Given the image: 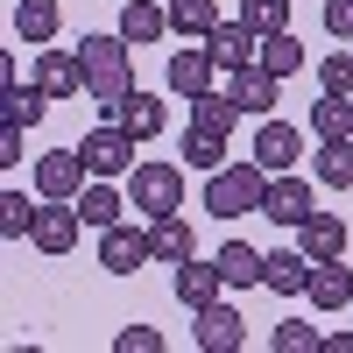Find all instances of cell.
<instances>
[{
  "instance_id": "6da1fadb",
  "label": "cell",
  "mask_w": 353,
  "mask_h": 353,
  "mask_svg": "<svg viewBox=\"0 0 353 353\" xmlns=\"http://www.w3.org/2000/svg\"><path fill=\"white\" fill-rule=\"evenodd\" d=\"M78 64H85V99L113 106V99L134 92V57H128V36H121V28H113V36H85V43H78Z\"/></svg>"
},
{
  "instance_id": "7a4b0ae2",
  "label": "cell",
  "mask_w": 353,
  "mask_h": 353,
  "mask_svg": "<svg viewBox=\"0 0 353 353\" xmlns=\"http://www.w3.org/2000/svg\"><path fill=\"white\" fill-rule=\"evenodd\" d=\"M261 198H269V170H261V163H226V170L205 176V212H212V219L261 212Z\"/></svg>"
},
{
  "instance_id": "3957f363",
  "label": "cell",
  "mask_w": 353,
  "mask_h": 353,
  "mask_svg": "<svg viewBox=\"0 0 353 353\" xmlns=\"http://www.w3.org/2000/svg\"><path fill=\"white\" fill-rule=\"evenodd\" d=\"M121 184H128V205H134L141 219L184 212V170H176V163H134Z\"/></svg>"
},
{
  "instance_id": "277c9868",
  "label": "cell",
  "mask_w": 353,
  "mask_h": 353,
  "mask_svg": "<svg viewBox=\"0 0 353 353\" xmlns=\"http://www.w3.org/2000/svg\"><path fill=\"white\" fill-rule=\"evenodd\" d=\"M78 156H85L92 176H128V170L141 163V134H128L121 121H106V128H92V134L78 141Z\"/></svg>"
},
{
  "instance_id": "5b68a950",
  "label": "cell",
  "mask_w": 353,
  "mask_h": 353,
  "mask_svg": "<svg viewBox=\"0 0 353 353\" xmlns=\"http://www.w3.org/2000/svg\"><path fill=\"white\" fill-rule=\"evenodd\" d=\"M85 184H92V170H85L78 149H50V156H36V198H71V205H78Z\"/></svg>"
},
{
  "instance_id": "8992f818",
  "label": "cell",
  "mask_w": 353,
  "mask_h": 353,
  "mask_svg": "<svg viewBox=\"0 0 353 353\" xmlns=\"http://www.w3.org/2000/svg\"><path fill=\"white\" fill-rule=\"evenodd\" d=\"M198 325H191V339H198V353H241L248 346V318L233 311V304H205V311H191Z\"/></svg>"
},
{
  "instance_id": "52a82bcc",
  "label": "cell",
  "mask_w": 353,
  "mask_h": 353,
  "mask_svg": "<svg viewBox=\"0 0 353 353\" xmlns=\"http://www.w3.org/2000/svg\"><path fill=\"white\" fill-rule=\"evenodd\" d=\"M141 261H149V219H141V226L121 219V226L99 233V269H106V276H134Z\"/></svg>"
},
{
  "instance_id": "ba28073f",
  "label": "cell",
  "mask_w": 353,
  "mask_h": 353,
  "mask_svg": "<svg viewBox=\"0 0 353 353\" xmlns=\"http://www.w3.org/2000/svg\"><path fill=\"white\" fill-rule=\"evenodd\" d=\"M261 212H269L276 226H290V233H297L311 212H318V205H311V184H304V176L297 170H283V176H269V198H261Z\"/></svg>"
},
{
  "instance_id": "9c48e42d",
  "label": "cell",
  "mask_w": 353,
  "mask_h": 353,
  "mask_svg": "<svg viewBox=\"0 0 353 353\" xmlns=\"http://www.w3.org/2000/svg\"><path fill=\"white\" fill-rule=\"evenodd\" d=\"M78 205L71 198H43V212H36V233H28V241H36L43 254H71L78 248Z\"/></svg>"
},
{
  "instance_id": "30bf717a",
  "label": "cell",
  "mask_w": 353,
  "mask_h": 353,
  "mask_svg": "<svg viewBox=\"0 0 353 353\" xmlns=\"http://www.w3.org/2000/svg\"><path fill=\"white\" fill-rule=\"evenodd\" d=\"M205 43H212L219 71H248V64H261V28H254L248 14H241V21H219L212 36H205Z\"/></svg>"
},
{
  "instance_id": "8fae6325",
  "label": "cell",
  "mask_w": 353,
  "mask_h": 353,
  "mask_svg": "<svg viewBox=\"0 0 353 353\" xmlns=\"http://www.w3.org/2000/svg\"><path fill=\"white\" fill-rule=\"evenodd\" d=\"M297 156H304V128H290V121H261L254 128V163L269 170V176L297 170Z\"/></svg>"
},
{
  "instance_id": "7c38bea8",
  "label": "cell",
  "mask_w": 353,
  "mask_h": 353,
  "mask_svg": "<svg viewBox=\"0 0 353 353\" xmlns=\"http://www.w3.org/2000/svg\"><path fill=\"white\" fill-rule=\"evenodd\" d=\"M226 92H233V106H241V113H261V121H269L276 99H283V78L261 71V64H248V71H226Z\"/></svg>"
},
{
  "instance_id": "4fadbf2b",
  "label": "cell",
  "mask_w": 353,
  "mask_h": 353,
  "mask_svg": "<svg viewBox=\"0 0 353 353\" xmlns=\"http://www.w3.org/2000/svg\"><path fill=\"white\" fill-rule=\"evenodd\" d=\"M36 85L50 99H85V64H78V50H43L36 57Z\"/></svg>"
},
{
  "instance_id": "5bb4252c",
  "label": "cell",
  "mask_w": 353,
  "mask_h": 353,
  "mask_svg": "<svg viewBox=\"0 0 353 353\" xmlns=\"http://www.w3.org/2000/svg\"><path fill=\"white\" fill-rule=\"evenodd\" d=\"M311 311H346L353 304V269H346V254H332V261H311Z\"/></svg>"
},
{
  "instance_id": "9a60e30c",
  "label": "cell",
  "mask_w": 353,
  "mask_h": 353,
  "mask_svg": "<svg viewBox=\"0 0 353 353\" xmlns=\"http://www.w3.org/2000/svg\"><path fill=\"white\" fill-rule=\"evenodd\" d=\"M212 71H219V57H212V43H198V50H176L170 57V92H184V99H198V92H212Z\"/></svg>"
},
{
  "instance_id": "2e32d148",
  "label": "cell",
  "mask_w": 353,
  "mask_h": 353,
  "mask_svg": "<svg viewBox=\"0 0 353 353\" xmlns=\"http://www.w3.org/2000/svg\"><path fill=\"white\" fill-rule=\"evenodd\" d=\"M219 290H226V276H219V261H176V304L184 311H205V304H219Z\"/></svg>"
},
{
  "instance_id": "e0dca14e",
  "label": "cell",
  "mask_w": 353,
  "mask_h": 353,
  "mask_svg": "<svg viewBox=\"0 0 353 353\" xmlns=\"http://www.w3.org/2000/svg\"><path fill=\"white\" fill-rule=\"evenodd\" d=\"M261 290H276V297H304L311 290V254L304 248H276L261 261Z\"/></svg>"
},
{
  "instance_id": "ac0fdd59",
  "label": "cell",
  "mask_w": 353,
  "mask_h": 353,
  "mask_svg": "<svg viewBox=\"0 0 353 353\" xmlns=\"http://www.w3.org/2000/svg\"><path fill=\"white\" fill-rule=\"evenodd\" d=\"M198 254V241H191V219L184 212H163V219H149V261H191Z\"/></svg>"
},
{
  "instance_id": "d6986e66",
  "label": "cell",
  "mask_w": 353,
  "mask_h": 353,
  "mask_svg": "<svg viewBox=\"0 0 353 353\" xmlns=\"http://www.w3.org/2000/svg\"><path fill=\"white\" fill-rule=\"evenodd\" d=\"M121 205H128V184L113 191V176H92V184L78 191V219L92 233H106V226H121Z\"/></svg>"
},
{
  "instance_id": "ffe728a7",
  "label": "cell",
  "mask_w": 353,
  "mask_h": 353,
  "mask_svg": "<svg viewBox=\"0 0 353 353\" xmlns=\"http://www.w3.org/2000/svg\"><path fill=\"white\" fill-rule=\"evenodd\" d=\"M297 248H304L311 261H332V254H346V219H339V212H311V219L297 226Z\"/></svg>"
},
{
  "instance_id": "44dd1931",
  "label": "cell",
  "mask_w": 353,
  "mask_h": 353,
  "mask_svg": "<svg viewBox=\"0 0 353 353\" xmlns=\"http://www.w3.org/2000/svg\"><path fill=\"white\" fill-rule=\"evenodd\" d=\"M106 121H121L128 134L156 141V134H163V99H149V92H128V99H113V106H106Z\"/></svg>"
},
{
  "instance_id": "7402d4cb",
  "label": "cell",
  "mask_w": 353,
  "mask_h": 353,
  "mask_svg": "<svg viewBox=\"0 0 353 353\" xmlns=\"http://www.w3.org/2000/svg\"><path fill=\"white\" fill-rule=\"evenodd\" d=\"M311 176H318V184H332V191H353V134H332V141H318V156H311Z\"/></svg>"
},
{
  "instance_id": "603a6c76",
  "label": "cell",
  "mask_w": 353,
  "mask_h": 353,
  "mask_svg": "<svg viewBox=\"0 0 353 353\" xmlns=\"http://www.w3.org/2000/svg\"><path fill=\"white\" fill-rule=\"evenodd\" d=\"M212 261H219V276H226V290H254V283H261V261H269V254H254L248 241H226V248H219Z\"/></svg>"
},
{
  "instance_id": "cb8c5ba5",
  "label": "cell",
  "mask_w": 353,
  "mask_h": 353,
  "mask_svg": "<svg viewBox=\"0 0 353 353\" xmlns=\"http://www.w3.org/2000/svg\"><path fill=\"white\" fill-rule=\"evenodd\" d=\"M311 64V50L290 36V28H276V36H261V71H276V78H297Z\"/></svg>"
},
{
  "instance_id": "d4e9b609",
  "label": "cell",
  "mask_w": 353,
  "mask_h": 353,
  "mask_svg": "<svg viewBox=\"0 0 353 353\" xmlns=\"http://www.w3.org/2000/svg\"><path fill=\"white\" fill-rule=\"evenodd\" d=\"M121 36H128V43L170 36V8H156V0H128V8H121Z\"/></svg>"
},
{
  "instance_id": "484cf974",
  "label": "cell",
  "mask_w": 353,
  "mask_h": 353,
  "mask_svg": "<svg viewBox=\"0 0 353 353\" xmlns=\"http://www.w3.org/2000/svg\"><path fill=\"white\" fill-rule=\"evenodd\" d=\"M43 113H50V92H43V85H8V92H0V121L36 128Z\"/></svg>"
},
{
  "instance_id": "4316f807",
  "label": "cell",
  "mask_w": 353,
  "mask_h": 353,
  "mask_svg": "<svg viewBox=\"0 0 353 353\" xmlns=\"http://www.w3.org/2000/svg\"><path fill=\"white\" fill-rule=\"evenodd\" d=\"M233 121H241L233 92H198V99H191V128H205V134H233Z\"/></svg>"
},
{
  "instance_id": "83f0119b",
  "label": "cell",
  "mask_w": 353,
  "mask_h": 353,
  "mask_svg": "<svg viewBox=\"0 0 353 353\" xmlns=\"http://www.w3.org/2000/svg\"><path fill=\"white\" fill-rule=\"evenodd\" d=\"M170 28H176V36H191V43H205V36L219 28V8H212V0H170Z\"/></svg>"
},
{
  "instance_id": "f1b7e54d",
  "label": "cell",
  "mask_w": 353,
  "mask_h": 353,
  "mask_svg": "<svg viewBox=\"0 0 353 353\" xmlns=\"http://www.w3.org/2000/svg\"><path fill=\"white\" fill-rule=\"evenodd\" d=\"M14 36L21 43H50L57 36V0H21L14 8Z\"/></svg>"
},
{
  "instance_id": "f546056e",
  "label": "cell",
  "mask_w": 353,
  "mask_h": 353,
  "mask_svg": "<svg viewBox=\"0 0 353 353\" xmlns=\"http://www.w3.org/2000/svg\"><path fill=\"white\" fill-rule=\"evenodd\" d=\"M184 163L191 170H226V134H205V128H184Z\"/></svg>"
},
{
  "instance_id": "4dcf8cb0",
  "label": "cell",
  "mask_w": 353,
  "mask_h": 353,
  "mask_svg": "<svg viewBox=\"0 0 353 353\" xmlns=\"http://www.w3.org/2000/svg\"><path fill=\"white\" fill-rule=\"evenodd\" d=\"M36 212L43 205H28V191H8L0 198V233H8V241H28V233H36Z\"/></svg>"
},
{
  "instance_id": "1f68e13d",
  "label": "cell",
  "mask_w": 353,
  "mask_h": 353,
  "mask_svg": "<svg viewBox=\"0 0 353 353\" xmlns=\"http://www.w3.org/2000/svg\"><path fill=\"white\" fill-rule=\"evenodd\" d=\"M318 339H325V332L304 325V318H283V325L269 332V346H276V353H318Z\"/></svg>"
},
{
  "instance_id": "d6a6232c",
  "label": "cell",
  "mask_w": 353,
  "mask_h": 353,
  "mask_svg": "<svg viewBox=\"0 0 353 353\" xmlns=\"http://www.w3.org/2000/svg\"><path fill=\"white\" fill-rule=\"evenodd\" d=\"M311 134H318V141H332V134H346V99H339V92H325V99H311Z\"/></svg>"
},
{
  "instance_id": "836d02e7",
  "label": "cell",
  "mask_w": 353,
  "mask_h": 353,
  "mask_svg": "<svg viewBox=\"0 0 353 353\" xmlns=\"http://www.w3.org/2000/svg\"><path fill=\"white\" fill-rule=\"evenodd\" d=\"M290 8L297 0H241V14L261 28V36H276V28H290Z\"/></svg>"
},
{
  "instance_id": "e575fe53",
  "label": "cell",
  "mask_w": 353,
  "mask_h": 353,
  "mask_svg": "<svg viewBox=\"0 0 353 353\" xmlns=\"http://www.w3.org/2000/svg\"><path fill=\"white\" fill-rule=\"evenodd\" d=\"M318 92L353 99V50H339V57H325V64H318Z\"/></svg>"
},
{
  "instance_id": "d590c367",
  "label": "cell",
  "mask_w": 353,
  "mask_h": 353,
  "mask_svg": "<svg viewBox=\"0 0 353 353\" xmlns=\"http://www.w3.org/2000/svg\"><path fill=\"white\" fill-rule=\"evenodd\" d=\"M113 353H163V332L156 325H128L121 339H113Z\"/></svg>"
},
{
  "instance_id": "8d00e7d4",
  "label": "cell",
  "mask_w": 353,
  "mask_h": 353,
  "mask_svg": "<svg viewBox=\"0 0 353 353\" xmlns=\"http://www.w3.org/2000/svg\"><path fill=\"white\" fill-rule=\"evenodd\" d=\"M21 149H28V128L0 121V163H21Z\"/></svg>"
},
{
  "instance_id": "74e56055",
  "label": "cell",
  "mask_w": 353,
  "mask_h": 353,
  "mask_svg": "<svg viewBox=\"0 0 353 353\" xmlns=\"http://www.w3.org/2000/svg\"><path fill=\"white\" fill-rule=\"evenodd\" d=\"M325 28L353 43V0H325Z\"/></svg>"
},
{
  "instance_id": "f35d334b",
  "label": "cell",
  "mask_w": 353,
  "mask_h": 353,
  "mask_svg": "<svg viewBox=\"0 0 353 353\" xmlns=\"http://www.w3.org/2000/svg\"><path fill=\"white\" fill-rule=\"evenodd\" d=\"M318 353H353V332H325V339H318Z\"/></svg>"
},
{
  "instance_id": "ab89813d",
  "label": "cell",
  "mask_w": 353,
  "mask_h": 353,
  "mask_svg": "<svg viewBox=\"0 0 353 353\" xmlns=\"http://www.w3.org/2000/svg\"><path fill=\"white\" fill-rule=\"evenodd\" d=\"M346 134H353V99H346Z\"/></svg>"
}]
</instances>
